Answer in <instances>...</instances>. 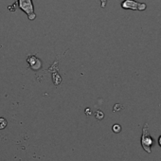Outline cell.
<instances>
[{
    "label": "cell",
    "mask_w": 161,
    "mask_h": 161,
    "mask_svg": "<svg viewBox=\"0 0 161 161\" xmlns=\"http://www.w3.org/2000/svg\"><path fill=\"white\" fill-rule=\"evenodd\" d=\"M140 143L144 151L148 153H152V147L154 144V140L149 133V124L146 122L142 127V134L140 138Z\"/></svg>",
    "instance_id": "cell-1"
},
{
    "label": "cell",
    "mask_w": 161,
    "mask_h": 161,
    "mask_svg": "<svg viewBox=\"0 0 161 161\" xmlns=\"http://www.w3.org/2000/svg\"><path fill=\"white\" fill-rule=\"evenodd\" d=\"M18 6H19V9H21V11L27 14L30 20L32 21L36 18L32 0H18Z\"/></svg>",
    "instance_id": "cell-2"
},
{
    "label": "cell",
    "mask_w": 161,
    "mask_h": 161,
    "mask_svg": "<svg viewBox=\"0 0 161 161\" xmlns=\"http://www.w3.org/2000/svg\"><path fill=\"white\" fill-rule=\"evenodd\" d=\"M121 8L124 10L145 11L147 9V4L137 2V1H135V0H124L121 3Z\"/></svg>",
    "instance_id": "cell-3"
},
{
    "label": "cell",
    "mask_w": 161,
    "mask_h": 161,
    "mask_svg": "<svg viewBox=\"0 0 161 161\" xmlns=\"http://www.w3.org/2000/svg\"><path fill=\"white\" fill-rule=\"evenodd\" d=\"M8 125V121L6 119L4 118H0V130H3L7 127Z\"/></svg>",
    "instance_id": "cell-4"
},
{
    "label": "cell",
    "mask_w": 161,
    "mask_h": 161,
    "mask_svg": "<svg viewBox=\"0 0 161 161\" xmlns=\"http://www.w3.org/2000/svg\"><path fill=\"white\" fill-rule=\"evenodd\" d=\"M112 130H113L114 133L119 134V133H120V131H121V126H120L119 124H114L113 127H112Z\"/></svg>",
    "instance_id": "cell-5"
},
{
    "label": "cell",
    "mask_w": 161,
    "mask_h": 161,
    "mask_svg": "<svg viewBox=\"0 0 161 161\" xmlns=\"http://www.w3.org/2000/svg\"><path fill=\"white\" fill-rule=\"evenodd\" d=\"M95 117H96L97 119L101 120V119H103L104 118V114H103L101 110H98V111L95 113Z\"/></svg>",
    "instance_id": "cell-6"
},
{
    "label": "cell",
    "mask_w": 161,
    "mask_h": 161,
    "mask_svg": "<svg viewBox=\"0 0 161 161\" xmlns=\"http://www.w3.org/2000/svg\"><path fill=\"white\" fill-rule=\"evenodd\" d=\"M122 108H123V107H122V105L118 103V104H116V105L114 106V109H113V110H114L115 112H118V111H120Z\"/></svg>",
    "instance_id": "cell-7"
},
{
    "label": "cell",
    "mask_w": 161,
    "mask_h": 161,
    "mask_svg": "<svg viewBox=\"0 0 161 161\" xmlns=\"http://www.w3.org/2000/svg\"><path fill=\"white\" fill-rule=\"evenodd\" d=\"M100 1H101V7L105 8V6L107 4V0H100Z\"/></svg>",
    "instance_id": "cell-8"
},
{
    "label": "cell",
    "mask_w": 161,
    "mask_h": 161,
    "mask_svg": "<svg viewBox=\"0 0 161 161\" xmlns=\"http://www.w3.org/2000/svg\"><path fill=\"white\" fill-rule=\"evenodd\" d=\"M157 142H158V145L160 146V148H161V135L159 136V137H158V140H157Z\"/></svg>",
    "instance_id": "cell-9"
},
{
    "label": "cell",
    "mask_w": 161,
    "mask_h": 161,
    "mask_svg": "<svg viewBox=\"0 0 161 161\" xmlns=\"http://www.w3.org/2000/svg\"><path fill=\"white\" fill-rule=\"evenodd\" d=\"M89 111H90L89 109H87V110H86V114H87V116H89V115H91V114H92V113H90Z\"/></svg>",
    "instance_id": "cell-10"
}]
</instances>
